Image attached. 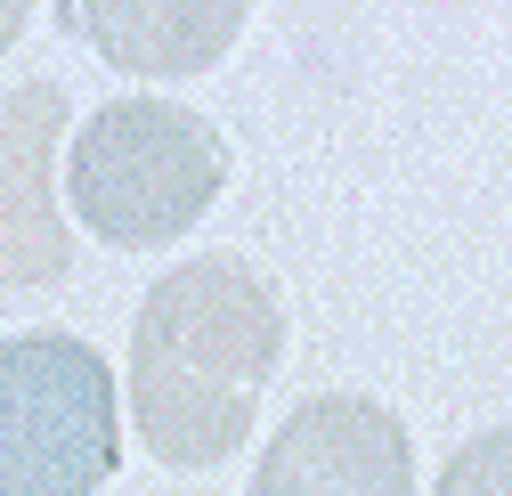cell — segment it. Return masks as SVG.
I'll list each match as a JSON object with an SVG mask.
<instances>
[{
    "label": "cell",
    "instance_id": "cell-1",
    "mask_svg": "<svg viewBox=\"0 0 512 496\" xmlns=\"http://www.w3.org/2000/svg\"><path fill=\"white\" fill-rule=\"evenodd\" d=\"M285 358V293L244 253H196L147 285L131 318V423L155 464L212 472L228 464L261 391Z\"/></svg>",
    "mask_w": 512,
    "mask_h": 496
},
{
    "label": "cell",
    "instance_id": "cell-2",
    "mask_svg": "<svg viewBox=\"0 0 512 496\" xmlns=\"http://www.w3.org/2000/svg\"><path fill=\"white\" fill-rule=\"evenodd\" d=\"M228 188V139L179 98H106L66 139V204L114 253L179 244Z\"/></svg>",
    "mask_w": 512,
    "mask_h": 496
},
{
    "label": "cell",
    "instance_id": "cell-3",
    "mask_svg": "<svg viewBox=\"0 0 512 496\" xmlns=\"http://www.w3.org/2000/svg\"><path fill=\"white\" fill-rule=\"evenodd\" d=\"M122 472V391L98 342L25 326L0 342V496H106Z\"/></svg>",
    "mask_w": 512,
    "mask_h": 496
},
{
    "label": "cell",
    "instance_id": "cell-4",
    "mask_svg": "<svg viewBox=\"0 0 512 496\" xmlns=\"http://www.w3.org/2000/svg\"><path fill=\"white\" fill-rule=\"evenodd\" d=\"M252 496H415V431L366 391H309L261 440Z\"/></svg>",
    "mask_w": 512,
    "mask_h": 496
},
{
    "label": "cell",
    "instance_id": "cell-5",
    "mask_svg": "<svg viewBox=\"0 0 512 496\" xmlns=\"http://www.w3.org/2000/svg\"><path fill=\"white\" fill-rule=\"evenodd\" d=\"M57 155H66V90L57 82L0 90V293H49L74 269Z\"/></svg>",
    "mask_w": 512,
    "mask_h": 496
},
{
    "label": "cell",
    "instance_id": "cell-6",
    "mask_svg": "<svg viewBox=\"0 0 512 496\" xmlns=\"http://www.w3.org/2000/svg\"><path fill=\"white\" fill-rule=\"evenodd\" d=\"M252 0H57L66 25L98 66L131 82H196L236 49Z\"/></svg>",
    "mask_w": 512,
    "mask_h": 496
},
{
    "label": "cell",
    "instance_id": "cell-7",
    "mask_svg": "<svg viewBox=\"0 0 512 496\" xmlns=\"http://www.w3.org/2000/svg\"><path fill=\"white\" fill-rule=\"evenodd\" d=\"M431 496H512V423H488L447 448Z\"/></svg>",
    "mask_w": 512,
    "mask_h": 496
},
{
    "label": "cell",
    "instance_id": "cell-8",
    "mask_svg": "<svg viewBox=\"0 0 512 496\" xmlns=\"http://www.w3.org/2000/svg\"><path fill=\"white\" fill-rule=\"evenodd\" d=\"M25 17H33V0H0V57L17 49V33H25Z\"/></svg>",
    "mask_w": 512,
    "mask_h": 496
}]
</instances>
